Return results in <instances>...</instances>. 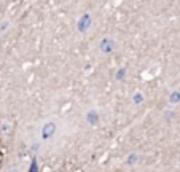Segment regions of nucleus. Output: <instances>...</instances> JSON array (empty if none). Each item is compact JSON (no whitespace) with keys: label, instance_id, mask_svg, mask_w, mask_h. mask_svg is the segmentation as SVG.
Listing matches in <instances>:
<instances>
[{"label":"nucleus","instance_id":"nucleus-2","mask_svg":"<svg viewBox=\"0 0 180 172\" xmlns=\"http://www.w3.org/2000/svg\"><path fill=\"white\" fill-rule=\"evenodd\" d=\"M53 132H54V124H53V123H48V124L43 128V137L48 139V137L53 134Z\"/></svg>","mask_w":180,"mask_h":172},{"label":"nucleus","instance_id":"nucleus-3","mask_svg":"<svg viewBox=\"0 0 180 172\" xmlns=\"http://www.w3.org/2000/svg\"><path fill=\"white\" fill-rule=\"evenodd\" d=\"M112 46H113V45H112V42H110V40H104V42L101 43V48H102L105 53H108L110 49H112Z\"/></svg>","mask_w":180,"mask_h":172},{"label":"nucleus","instance_id":"nucleus-5","mask_svg":"<svg viewBox=\"0 0 180 172\" xmlns=\"http://www.w3.org/2000/svg\"><path fill=\"white\" fill-rule=\"evenodd\" d=\"M88 120H89L91 123H96V113H94V112H91V113L88 115Z\"/></svg>","mask_w":180,"mask_h":172},{"label":"nucleus","instance_id":"nucleus-8","mask_svg":"<svg viewBox=\"0 0 180 172\" xmlns=\"http://www.w3.org/2000/svg\"><path fill=\"white\" fill-rule=\"evenodd\" d=\"M123 75H124V70H120L118 72V78H123Z\"/></svg>","mask_w":180,"mask_h":172},{"label":"nucleus","instance_id":"nucleus-6","mask_svg":"<svg viewBox=\"0 0 180 172\" xmlns=\"http://www.w3.org/2000/svg\"><path fill=\"white\" fill-rule=\"evenodd\" d=\"M134 99H135V102H137V104H139V102H142V99H144V97H142V94H135V97H134Z\"/></svg>","mask_w":180,"mask_h":172},{"label":"nucleus","instance_id":"nucleus-4","mask_svg":"<svg viewBox=\"0 0 180 172\" xmlns=\"http://www.w3.org/2000/svg\"><path fill=\"white\" fill-rule=\"evenodd\" d=\"M180 100V92H174L171 96V102H178Z\"/></svg>","mask_w":180,"mask_h":172},{"label":"nucleus","instance_id":"nucleus-7","mask_svg":"<svg viewBox=\"0 0 180 172\" xmlns=\"http://www.w3.org/2000/svg\"><path fill=\"white\" fill-rule=\"evenodd\" d=\"M31 172H37V163H35V161L32 163V167H31Z\"/></svg>","mask_w":180,"mask_h":172},{"label":"nucleus","instance_id":"nucleus-1","mask_svg":"<svg viewBox=\"0 0 180 172\" xmlns=\"http://www.w3.org/2000/svg\"><path fill=\"white\" fill-rule=\"evenodd\" d=\"M89 22H91V18L88 16V15H85L81 19H80V24H78V29L81 30V32H85L86 29H88V26H89Z\"/></svg>","mask_w":180,"mask_h":172}]
</instances>
